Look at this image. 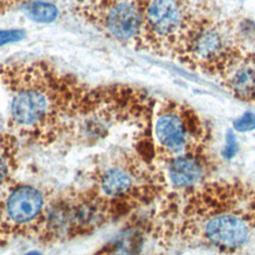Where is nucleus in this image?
Segmentation results:
<instances>
[{
  "label": "nucleus",
  "mask_w": 255,
  "mask_h": 255,
  "mask_svg": "<svg viewBox=\"0 0 255 255\" xmlns=\"http://www.w3.org/2000/svg\"><path fill=\"white\" fill-rule=\"evenodd\" d=\"M26 255H42V254L40 252H38V251H30Z\"/></svg>",
  "instance_id": "nucleus-14"
},
{
  "label": "nucleus",
  "mask_w": 255,
  "mask_h": 255,
  "mask_svg": "<svg viewBox=\"0 0 255 255\" xmlns=\"http://www.w3.org/2000/svg\"><path fill=\"white\" fill-rule=\"evenodd\" d=\"M238 149V145H237V141L236 138L234 136V134L229 130L226 136V143L223 149V155L226 158H232L235 153L237 152Z\"/></svg>",
  "instance_id": "nucleus-12"
},
{
  "label": "nucleus",
  "mask_w": 255,
  "mask_h": 255,
  "mask_svg": "<svg viewBox=\"0 0 255 255\" xmlns=\"http://www.w3.org/2000/svg\"><path fill=\"white\" fill-rule=\"evenodd\" d=\"M43 207L41 192L32 186H21L8 197L6 211L15 223H27L33 220Z\"/></svg>",
  "instance_id": "nucleus-7"
},
{
  "label": "nucleus",
  "mask_w": 255,
  "mask_h": 255,
  "mask_svg": "<svg viewBox=\"0 0 255 255\" xmlns=\"http://www.w3.org/2000/svg\"><path fill=\"white\" fill-rule=\"evenodd\" d=\"M240 101L255 104V54L237 47H223L204 64Z\"/></svg>",
  "instance_id": "nucleus-5"
},
{
  "label": "nucleus",
  "mask_w": 255,
  "mask_h": 255,
  "mask_svg": "<svg viewBox=\"0 0 255 255\" xmlns=\"http://www.w3.org/2000/svg\"><path fill=\"white\" fill-rule=\"evenodd\" d=\"M131 177L119 167H112L101 177V188L109 196H121L131 189Z\"/></svg>",
  "instance_id": "nucleus-8"
},
{
  "label": "nucleus",
  "mask_w": 255,
  "mask_h": 255,
  "mask_svg": "<svg viewBox=\"0 0 255 255\" xmlns=\"http://www.w3.org/2000/svg\"><path fill=\"white\" fill-rule=\"evenodd\" d=\"M142 49L167 56L193 57L196 45L211 29L191 0H142Z\"/></svg>",
  "instance_id": "nucleus-2"
},
{
  "label": "nucleus",
  "mask_w": 255,
  "mask_h": 255,
  "mask_svg": "<svg viewBox=\"0 0 255 255\" xmlns=\"http://www.w3.org/2000/svg\"><path fill=\"white\" fill-rule=\"evenodd\" d=\"M27 15L30 19L37 23H51L58 15V9L55 5L49 2L36 1L32 2L26 9Z\"/></svg>",
  "instance_id": "nucleus-9"
},
{
  "label": "nucleus",
  "mask_w": 255,
  "mask_h": 255,
  "mask_svg": "<svg viewBox=\"0 0 255 255\" xmlns=\"http://www.w3.org/2000/svg\"><path fill=\"white\" fill-rule=\"evenodd\" d=\"M77 8L108 36L139 46L143 29L142 0H78Z\"/></svg>",
  "instance_id": "nucleus-4"
},
{
  "label": "nucleus",
  "mask_w": 255,
  "mask_h": 255,
  "mask_svg": "<svg viewBox=\"0 0 255 255\" xmlns=\"http://www.w3.org/2000/svg\"><path fill=\"white\" fill-rule=\"evenodd\" d=\"M7 172H8V167H7L6 161H5V159L0 155V181H2V180L6 177Z\"/></svg>",
  "instance_id": "nucleus-13"
},
{
  "label": "nucleus",
  "mask_w": 255,
  "mask_h": 255,
  "mask_svg": "<svg viewBox=\"0 0 255 255\" xmlns=\"http://www.w3.org/2000/svg\"><path fill=\"white\" fill-rule=\"evenodd\" d=\"M208 167L206 154L180 156L168 161V175L175 186L185 189L202 183Z\"/></svg>",
  "instance_id": "nucleus-6"
},
{
  "label": "nucleus",
  "mask_w": 255,
  "mask_h": 255,
  "mask_svg": "<svg viewBox=\"0 0 255 255\" xmlns=\"http://www.w3.org/2000/svg\"><path fill=\"white\" fill-rule=\"evenodd\" d=\"M233 127L238 131H249L255 129V114L245 113L233 123Z\"/></svg>",
  "instance_id": "nucleus-10"
},
{
  "label": "nucleus",
  "mask_w": 255,
  "mask_h": 255,
  "mask_svg": "<svg viewBox=\"0 0 255 255\" xmlns=\"http://www.w3.org/2000/svg\"><path fill=\"white\" fill-rule=\"evenodd\" d=\"M25 37V32L20 29L0 30V46L18 42Z\"/></svg>",
  "instance_id": "nucleus-11"
},
{
  "label": "nucleus",
  "mask_w": 255,
  "mask_h": 255,
  "mask_svg": "<svg viewBox=\"0 0 255 255\" xmlns=\"http://www.w3.org/2000/svg\"><path fill=\"white\" fill-rule=\"evenodd\" d=\"M175 205V233L195 247L255 255V187L214 180L185 188Z\"/></svg>",
  "instance_id": "nucleus-1"
},
{
  "label": "nucleus",
  "mask_w": 255,
  "mask_h": 255,
  "mask_svg": "<svg viewBox=\"0 0 255 255\" xmlns=\"http://www.w3.org/2000/svg\"><path fill=\"white\" fill-rule=\"evenodd\" d=\"M154 133L167 162L180 156L206 154L208 128L199 115L182 103L168 102L162 106Z\"/></svg>",
  "instance_id": "nucleus-3"
}]
</instances>
